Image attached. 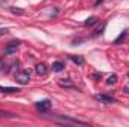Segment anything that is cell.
I'll return each instance as SVG.
<instances>
[{"label":"cell","instance_id":"cell-1","mask_svg":"<svg viewBox=\"0 0 129 127\" xmlns=\"http://www.w3.org/2000/svg\"><path fill=\"white\" fill-rule=\"evenodd\" d=\"M54 121L59 123V124H80V126H87L86 121L75 120V118H69V117H57V118H54Z\"/></svg>","mask_w":129,"mask_h":127},{"label":"cell","instance_id":"cell-2","mask_svg":"<svg viewBox=\"0 0 129 127\" xmlns=\"http://www.w3.org/2000/svg\"><path fill=\"white\" fill-rule=\"evenodd\" d=\"M15 81H17L20 85H27L29 81H30V72H29V70H23V72L17 73Z\"/></svg>","mask_w":129,"mask_h":127},{"label":"cell","instance_id":"cell-3","mask_svg":"<svg viewBox=\"0 0 129 127\" xmlns=\"http://www.w3.org/2000/svg\"><path fill=\"white\" fill-rule=\"evenodd\" d=\"M21 45V40H11L9 43H8V46L5 48V55H9V54H14V52H17V49H18V46Z\"/></svg>","mask_w":129,"mask_h":127},{"label":"cell","instance_id":"cell-4","mask_svg":"<svg viewBox=\"0 0 129 127\" xmlns=\"http://www.w3.org/2000/svg\"><path fill=\"white\" fill-rule=\"evenodd\" d=\"M36 108H38V111H41V112H47V111H50V108H51V102H50L48 99L41 100V102L36 103Z\"/></svg>","mask_w":129,"mask_h":127},{"label":"cell","instance_id":"cell-5","mask_svg":"<svg viewBox=\"0 0 129 127\" xmlns=\"http://www.w3.org/2000/svg\"><path fill=\"white\" fill-rule=\"evenodd\" d=\"M95 99L98 102H101V103H116V99L113 96H108V94H96Z\"/></svg>","mask_w":129,"mask_h":127},{"label":"cell","instance_id":"cell-6","mask_svg":"<svg viewBox=\"0 0 129 127\" xmlns=\"http://www.w3.org/2000/svg\"><path fill=\"white\" fill-rule=\"evenodd\" d=\"M35 70H36V73L39 75V76H44L45 73H47V64L45 63H39V64H36V67H35Z\"/></svg>","mask_w":129,"mask_h":127},{"label":"cell","instance_id":"cell-7","mask_svg":"<svg viewBox=\"0 0 129 127\" xmlns=\"http://www.w3.org/2000/svg\"><path fill=\"white\" fill-rule=\"evenodd\" d=\"M20 88H15V87H2L0 85V93H18Z\"/></svg>","mask_w":129,"mask_h":127},{"label":"cell","instance_id":"cell-8","mask_svg":"<svg viewBox=\"0 0 129 127\" xmlns=\"http://www.w3.org/2000/svg\"><path fill=\"white\" fill-rule=\"evenodd\" d=\"M69 58H71L75 64H80V66L84 64V58H83L81 55H69Z\"/></svg>","mask_w":129,"mask_h":127},{"label":"cell","instance_id":"cell-9","mask_svg":"<svg viewBox=\"0 0 129 127\" xmlns=\"http://www.w3.org/2000/svg\"><path fill=\"white\" fill-rule=\"evenodd\" d=\"M59 85H60V87H68V88H69V87H72L74 84H72V81H71V79L63 78V79H59Z\"/></svg>","mask_w":129,"mask_h":127},{"label":"cell","instance_id":"cell-10","mask_svg":"<svg viewBox=\"0 0 129 127\" xmlns=\"http://www.w3.org/2000/svg\"><path fill=\"white\" fill-rule=\"evenodd\" d=\"M64 69V64L62 61H56V63H53V72H62Z\"/></svg>","mask_w":129,"mask_h":127},{"label":"cell","instance_id":"cell-11","mask_svg":"<svg viewBox=\"0 0 129 127\" xmlns=\"http://www.w3.org/2000/svg\"><path fill=\"white\" fill-rule=\"evenodd\" d=\"M96 23H98L96 17H90V18H87V20H86V23H84V24H86V26H95Z\"/></svg>","mask_w":129,"mask_h":127},{"label":"cell","instance_id":"cell-12","mask_svg":"<svg viewBox=\"0 0 129 127\" xmlns=\"http://www.w3.org/2000/svg\"><path fill=\"white\" fill-rule=\"evenodd\" d=\"M116 82H117V75H110L108 79H107V84H108V85H113V84H116Z\"/></svg>","mask_w":129,"mask_h":127},{"label":"cell","instance_id":"cell-13","mask_svg":"<svg viewBox=\"0 0 129 127\" xmlns=\"http://www.w3.org/2000/svg\"><path fill=\"white\" fill-rule=\"evenodd\" d=\"M125 37H126V30H125V32H122V33H120V36H119V37H117V39L114 40V43H116V45H119V43H120V42H122V40H123Z\"/></svg>","mask_w":129,"mask_h":127},{"label":"cell","instance_id":"cell-14","mask_svg":"<svg viewBox=\"0 0 129 127\" xmlns=\"http://www.w3.org/2000/svg\"><path fill=\"white\" fill-rule=\"evenodd\" d=\"M11 12H12V14H18V15H23V14H24L23 9H18V8H15V6L11 8Z\"/></svg>","mask_w":129,"mask_h":127},{"label":"cell","instance_id":"cell-15","mask_svg":"<svg viewBox=\"0 0 129 127\" xmlns=\"http://www.w3.org/2000/svg\"><path fill=\"white\" fill-rule=\"evenodd\" d=\"M104 29H105V24H102V26H101V27L98 29L96 32H95V34H99V33H102V30H104Z\"/></svg>","mask_w":129,"mask_h":127},{"label":"cell","instance_id":"cell-16","mask_svg":"<svg viewBox=\"0 0 129 127\" xmlns=\"http://www.w3.org/2000/svg\"><path fill=\"white\" fill-rule=\"evenodd\" d=\"M5 33H8V29H0V36L5 34Z\"/></svg>","mask_w":129,"mask_h":127},{"label":"cell","instance_id":"cell-17","mask_svg":"<svg viewBox=\"0 0 129 127\" xmlns=\"http://www.w3.org/2000/svg\"><path fill=\"white\" fill-rule=\"evenodd\" d=\"M101 76H102V73H95V75H93V78H95V79H98V78H101Z\"/></svg>","mask_w":129,"mask_h":127},{"label":"cell","instance_id":"cell-18","mask_svg":"<svg viewBox=\"0 0 129 127\" xmlns=\"http://www.w3.org/2000/svg\"><path fill=\"white\" fill-rule=\"evenodd\" d=\"M123 93H126V94H128V93H129V87H125V88H123Z\"/></svg>","mask_w":129,"mask_h":127},{"label":"cell","instance_id":"cell-19","mask_svg":"<svg viewBox=\"0 0 129 127\" xmlns=\"http://www.w3.org/2000/svg\"><path fill=\"white\" fill-rule=\"evenodd\" d=\"M6 115H8L6 112H2V111H0V117H6Z\"/></svg>","mask_w":129,"mask_h":127},{"label":"cell","instance_id":"cell-20","mask_svg":"<svg viewBox=\"0 0 129 127\" xmlns=\"http://www.w3.org/2000/svg\"><path fill=\"white\" fill-rule=\"evenodd\" d=\"M0 70H3V61L0 60Z\"/></svg>","mask_w":129,"mask_h":127},{"label":"cell","instance_id":"cell-21","mask_svg":"<svg viewBox=\"0 0 129 127\" xmlns=\"http://www.w3.org/2000/svg\"><path fill=\"white\" fill-rule=\"evenodd\" d=\"M101 2H102V0H96V5H99V3H101Z\"/></svg>","mask_w":129,"mask_h":127},{"label":"cell","instance_id":"cell-22","mask_svg":"<svg viewBox=\"0 0 129 127\" xmlns=\"http://www.w3.org/2000/svg\"><path fill=\"white\" fill-rule=\"evenodd\" d=\"M128 78H129V73H128Z\"/></svg>","mask_w":129,"mask_h":127}]
</instances>
